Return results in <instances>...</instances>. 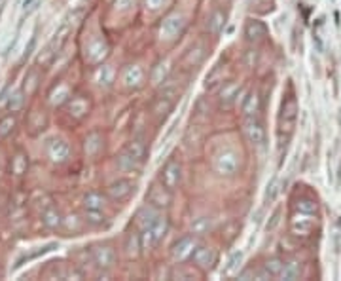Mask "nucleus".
Masks as SVG:
<instances>
[{
	"mask_svg": "<svg viewBox=\"0 0 341 281\" xmlns=\"http://www.w3.org/2000/svg\"><path fill=\"white\" fill-rule=\"evenodd\" d=\"M146 143L141 139H135L131 143H127V147H125V150H123V154L120 158V166L123 169H137L146 161Z\"/></svg>",
	"mask_w": 341,
	"mask_h": 281,
	"instance_id": "nucleus-1",
	"label": "nucleus"
},
{
	"mask_svg": "<svg viewBox=\"0 0 341 281\" xmlns=\"http://www.w3.org/2000/svg\"><path fill=\"white\" fill-rule=\"evenodd\" d=\"M296 120H298V101L296 97H286L282 101L281 114H279V135H284V139H290L294 131Z\"/></svg>",
	"mask_w": 341,
	"mask_h": 281,
	"instance_id": "nucleus-2",
	"label": "nucleus"
},
{
	"mask_svg": "<svg viewBox=\"0 0 341 281\" xmlns=\"http://www.w3.org/2000/svg\"><path fill=\"white\" fill-rule=\"evenodd\" d=\"M160 182L163 186L174 192L176 188L180 186L182 182V166L180 161L176 160V158H171L167 160V163L163 166V169L160 171Z\"/></svg>",
	"mask_w": 341,
	"mask_h": 281,
	"instance_id": "nucleus-3",
	"label": "nucleus"
},
{
	"mask_svg": "<svg viewBox=\"0 0 341 281\" xmlns=\"http://www.w3.org/2000/svg\"><path fill=\"white\" fill-rule=\"evenodd\" d=\"M91 259H93L95 266L100 268V270H110V268L116 266V262H118V253H116V249L112 245H93L91 249Z\"/></svg>",
	"mask_w": 341,
	"mask_h": 281,
	"instance_id": "nucleus-4",
	"label": "nucleus"
},
{
	"mask_svg": "<svg viewBox=\"0 0 341 281\" xmlns=\"http://www.w3.org/2000/svg\"><path fill=\"white\" fill-rule=\"evenodd\" d=\"M190 261L194 262L195 268H199L203 272H208V270H213L216 261H218V254L214 251L213 247H208V245H197L194 249V253L190 256Z\"/></svg>",
	"mask_w": 341,
	"mask_h": 281,
	"instance_id": "nucleus-5",
	"label": "nucleus"
},
{
	"mask_svg": "<svg viewBox=\"0 0 341 281\" xmlns=\"http://www.w3.org/2000/svg\"><path fill=\"white\" fill-rule=\"evenodd\" d=\"M171 190H167V188L163 186L160 181L154 182L152 186H150V190H148L146 194V203L148 205H152V207L155 209H167L169 205H171Z\"/></svg>",
	"mask_w": 341,
	"mask_h": 281,
	"instance_id": "nucleus-6",
	"label": "nucleus"
},
{
	"mask_svg": "<svg viewBox=\"0 0 341 281\" xmlns=\"http://www.w3.org/2000/svg\"><path fill=\"white\" fill-rule=\"evenodd\" d=\"M243 131H245V137L250 145H254V147H264V143H266V127L258 120V116H252V118H247L245 120V127H243Z\"/></svg>",
	"mask_w": 341,
	"mask_h": 281,
	"instance_id": "nucleus-7",
	"label": "nucleus"
},
{
	"mask_svg": "<svg viewBox=\"0 0 341 281\" xmlns=\"http://www.w3.org/2000/svg\"><path fill=\"white\" fill-rule=\"evenodd\" d=\"M135 188H137V184H135L133 181H129V179H118V181H114L112 184L107 188V196L112 201H125L135 194Z\"/></svg>",
	"mask_w": 341,
	"mask_h": 281,
	"instance_id": "nucleus-8",
	"label": "nucleus"
},
{
	"mask_svg": "<svg viewBox=\"0 0 341 281\" xmlns=\"http://www.w3.org/2000/svg\"><path fill=\"white\" fill-rule=\"evenodd\" d=\"M195 247H197V241H195L194 236H184V238H180V240L173 245L171 254H173L174 261L180 264V262L184 261H190V256H192Z\"/></svg>",
	"mask_w": 341,
	"mask_h": 281,
	"instance_id": "nucleus-9",
	"label": "nucleus"
},
{
	"mask_svg": "<svg viewBox=\"0 0 341 281\" xmlns=\"http://www.w3.org/2000/svg\"><path fill=\"white\" fill-rule=\"evenodd\" d=\"M47 154L55 163H65L70 158V147L67 140L63 139H54L47 145Z\"/></svg>",
	"mask_w": 341,
	"mask_h": 281,
	"instance_id": "nucleus-10",
	"label": "nucleus"
},
{
	"mask_svg": "<svg viewBox=\"0 0 341 281\" xmlns=\"http://www.w3.org/2000/svg\"><path fill=\"white\" fill-rule=\"evenodd\" d=\"M245 36H247L248 42H261L266 36H268V27L258 19H250L245 25Z\"/></svg>",
	"mask_w": 341,
	"mask_h": 281,
	"instance_id": "nucleus-11",
	"label": "nucleus"
},
{
	"mask_svg": "<svg viewBox=\"0 0 341 281\" xmlns=\"http://www.w3.org/2000/svg\"><path fill=\"white\" fill-rule=\"evenodd\" d=\"M239 91H241V86L237 82H227L224 84L220 89V107L229 108L235 103V99L239 97Z\"/></svg>",
	"mask_w": 341,
	"mask_h": 281,
	"instance_id": "nucleus-12",
	"label": "nucleus"
},
{
	"mask_svg": "<svg viewBox=\"0 0 341 281\" xmlns=\"http://www.w3.org/2000/svg\"><path fill=\"white\" fill-rule=\"evenodd\" d=\"M123 253L127 259H139L142 253V243H141V234L139 232H131L125 238V243H123Z\"/></svg>",
	"mask_w": 341,
	"mask_h": 281,
	"instance_id": "nucleus-13",
	"label": "nucleus"
},
{
	"mask_svg": "<svg viewBox=\"0 0 341 281\" xmlns=\"http://www.w3.org/2000/svg\"><path fill=\"white\" fill-rule=\"evenodd\" d=\"M68 110H70V116H74L76 120H82L89 112V101L84 95L72 97V99L68 101Z\"/></svg>",
	"mask_w": 341,
	"mask_h": 281,
	"instance_id": "nucleus-14",
	"label": "nucleus"
},
{
	"mask_svg": "<svg viewBox=\"0 0 341 281\" xmlns=\"http://www.w3.org/2000/svg\"><path fill=\"white\" fill-rule=\"evenodd\" d=\"M158 215H160V209H155L146 203V205L137 213V217H135V224L141 228V230L142 228H148L152 222H154V219L158 217Z\"/></svg>",
	"mask_w": 341,
	"mask_h": 281,
	"instance_id": "nucleus-15",
	"label": "nucleus"
},
{
	"mask_svg": "<svg viewBox=\"0 0 341 281\" xmlns=\"http://www.w3.org/2000/svg\"><path fill=\"white\" fill-rule=\"evenodd\" d=\"M150 230H152V234H154V240H155V243H160L165 236H167V232H169V219H167V215H158L154 219V222L150 224Z\"/></svg>",
	"mask_w": 341,
	"mask_h": 281,
	"instance_id": "nucleus-16",
	"label": "nucleus"
},
{
	"mask_svg": "<svg viewBox=\"0 0 341 281\" xmlns=\"http://www.w3.org/2000/svg\"><path fill=\"white\" fill-rule=\"evenodd\" d=\"M260 108H261V101H260V95H258V91L248 93L247 99H245V103H243V114H245V118L258 116Z\"/></svg>",
	"mask_w": 341,
	"mask_h": 281,
	"instance_id": "nucleus-17",
	"label": "nucleus"
},
{
	"mask_svg": "<svg viewBox=\"0 0 341 281\" xmlns=\"http://www.w3.org/2000/svg\"><path fill=\"white\" fill-rule=\"evenodd\" d=\"M42 224L49 230H57V228L63 226V217L55 207H47L44 213H42Z\"/></svg>",
	"mask_w": 341,
	"mask_h": 281,
	"instance_id": "nucleus-18",
	"label": "nucleus"
},
{
	"mask_svg": "<svg viewBox=\"0 0 341 281\" xmlns=\"http://www.w3.org/2000/svg\"><path fill=\"white\" fill-rule=\"evenodd\" d=\"M107 205V198L100 192H87L84 196V209H93V211H102Z\"/></svg>",
	"mask_w": 341,
	"mask_h": 281,
	"instance_id": "nucleus-19",
	"label": "nucleus"
},
{
	"mask_svg": "<svg viewBox=\"0 0 341 281\" xmlns=\"http://www.w3.org/2000/svg\"><path fill=\"white\" fill-rule=\"evenodd\" d=\"M174 107V101L167 99V97H160V99L155 101L154 108H152V112H154V116L158 118V120H165L169 114H171V110H173Z\"/></svg>",
	"mask_w": 341,
	"mask_h": 281,
	"instance_id": "nucleus-20",
	"label": "nucleus"
},
{
	"mask_svg": "<svg viewBox=\"0 0 341 281\" xmlns=\"http://www.w3.org/2000/svg\"><path fill=\"white\" fill-rule=\"evenodd\" d=\"M282 279L286 281H294V279H300L301 277V262L300 261H288L284 262V266L281 270V275Z\"/></svg>",
	"mask_w": 341,
	"mask_h": 281,
	"instance_id": "nucleus-21",
	"label": "nucleus"
},
{
	"mask_svg": "<svg viewBox=\"0 0 341 281\" xmlns=\"http://www.w3.org/2000/svg\"><path fill=\"white\" fill-rule=\"evenodd\" d=\"M224 25H226V14H224L222 10H216V12L211 15V19H208L207 29H208V33L218 34L222 29H224Z\"/></svg>",
	"mask_w": 341,
	"mask_h": 281,
	"instance_id": "nucleus-22",
	"label": "nucleus"
},
{
	"mask_svg": "<svg viewBox=\"0 0 341 281\" xmlns=\"http://www.w3.org/2000/svg\"><path fill=\"white\" fill-rule=\"evenodd\" d=\"M86 219L84 221L89 226H107V217L102 215V211H93V209H86Z\"/></svg>",
	"mask_w": 341,
	"mask_h": 281,
	"instance_id": "nucleus-23",
	"label": "nucleus"
},
{
	"mask_svg": "<svg viewBox=\"0 0 341 281\" xmlns=\"http://www.w3.org/2000/svg\"><path fill=\"white\" fill-rule=\"evenodd\" d=\"M17 126V120H15L14 114H10V116H4L2 120H0V139H6L12 135V131L15 129Z\"/></svg>",
	"mask_w": 341,
	"mask_h": 281,
	"instance_id": "nucleus-24",
	"label": "nucleus"
},
{
	"mask_svg": "<svg viewBox=\"0 0 341 281\" xmlns=\"http://www.w3.org/2000/svg\"><path fill=\"white\" fill-rule=\"evenodd\" d=\"M282 266H284V261H281V259H269V261L264 264V270H266L271 277H279Z\"/></svg>",
	"mask_w": 341,
	"mask_h": 281,
	"instance_id": "nucleus-25",
	"label": "nucleus"
},
{
	"mask_svg": "<svg viewBox=\"0 0 341 281\" xmlns=\"http://www.w3.org/2000/svg\"><path fill=\"white\" fill-rule=\"evenodd\" d=\"M296 209H298L300 213L313 215L317 213V203H314L313 200H309V198H301V200L296 201Z\"/></svg>",
	"mask_w": 341,
	"mask_h": 281,
	"instance_id": "nucleus-26",
	"label": "nucleus"
},
{
	"mask_svg": "<svg viewBox=\"0 0 341 281\" xmlns=\"http://www.w3.org/2000/svg\"><path fill=\"white\" fill-rule=\"evenodd\" d=\"M23 103H25L23 91H15V93L10 95V99H8V110H10V112H17V110H21Z\"/></svg>",
	"mask_w": 341,
	"mask_h": 281,
	"instance_id": "nucleus-27",
	"label": "nucleus"
},
{
	"mask_svg": "<svg viewBox=\"0 0 341 281\" xmlns=\"http://www.w3.org/2000/svg\"><path fill=\"white\" fill-rule=\"evenodd\" d=\"M279 192H281V188H279V179L275 177L273 181L269 182L268 192H266V201H268V203L275 201V198H277V194H279Z\"/></svg>",
	"mask_w": 341,
	"mask_h": 281,
	"instance_id": "nucleus-28",
	"label": "nucleus"
},
{
	"mask_svg": "<svg viewBox=\"0 0 341 281\" xmlns=\"http://www.w3.org/2000/svg\"><path fill=\"white\" fill-rule=\"evenodd\" d=\"M14 166H15V168H14L15 173L21 175V173H23V171H25V169H27L29 161H27V158H25V156L19 154V156H17V158H15V160H14Z\"/></svg>",
	"mask_w": 341,
	"mask_h": 281,
	"instance_id": "nucleus-29",
	"label": "nucleus"
},
{
	"mask_svg": "<svg viewBox=\"0 0 341 281\" xmlns=\"http://www.w3.org/2000/svg\"><path fill=\"white\" fill-rule=\"evenodd\" d=\"M241 259H243V254H241V253H235L233 256L229 259V262H227V266H226V270H224V272H226V274H229L231 270H235V266H237V262H241Z\"/></svg>",
	"mask_w": 341,
	"mask_h": 281,
	"instance_id": "nucleus-30",
	"label": "nucleus"
},
{
	"mask_svg": "<svg viewBox=\"0 0 341 281\" xmlns=\"http://www.w3.org/2000/svg\"><path fill=\"white\" fill-rule=\"evenodd\" d=\"M279 215H281V211H275L273 217H271V222L268 224V230H273L277 224H279Z\"/></svg>",
	"mask_w": 341,
	"mask_h": 281,
	"instance_id": "nucleus-31",
	"label": "nucleus"
},
{
	"mask_svg": "<svg viewBox=\"0 0 341 281\" xmlns=\"http://www.w3.org/2000/svg\"><path fill=\"white\" fill-rule=\"evenodd\" d=\"M34 44H36V38H33V40H31V44H29V48H27V52H25V57H29V55H31V52H33V48H34Z\"/></svg>",
	"mask_w": 341,
	"mask_h": 281,
	"instance_id": "nucleus-32",
	"label": "nucleus"
},
{
	"mask_svg": "<svg viewBox=\"0 0 341 281\" xmlns=\"http://www.w3.org/2000/svg\"><path fill=\"white\" fill-rule=\"evenodd\" d=\"M0 2H2V0H0Z\"/></svg>",
	"mask_w": 341,
	"mask_h": 281,
	"instance_id": "nucleus-33",
	"label": "nucleus"
}]
</instances>
